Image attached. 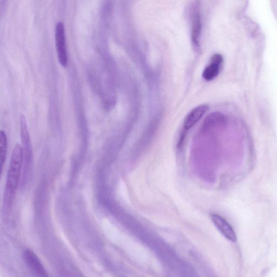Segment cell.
<instances>
[{
	"instance_id": "6da1fadb",
	"label": "cell",
	"mask_w": 277,
	"mask_h": 277,
	"mask_svg": "<svg viewBox=\"0 0 277 277\" xmlns=\"http://www.w3.org/2000/svg\"><path fill=\"white\" fill-rule=\"evenodd\" d=\"M22 165V148L21 146L18 144L13 150L7 173L3 201V206L6 210H10L12 208L18 188L20 185Z\"/></svg>"
},
{
	"instance_id": "7a4b0ae2",
	"label": "cell",
	"mask_w": 277,
	"mask_h": 277,
	"mask_svg": "<svg viewBox=\"0 0 277 277\" xmlns=\"http://www.w3.org/2000/svg\"><path fill=\"white\" fill-rule=\"evenodd\" d=\"M20 136L23 153V165L20 187L25 188L31 181L33 172V148L25 116L20 118Z\"/></svg>"
},
{
	"instance_id": "3957f363",
	"label": "cell",
	"mask_w": 277,
	"mask_h": 277,
	"mask_svg": "<svg viewBox=\"0 0 277 277\" xmlns=\"http://www.w3.org/2000/svg\"><path fill=\"white\" fill-rule=\"evenodd\" d=\"M55 45L58 60L63 67L68 65V55L66 45L65 31L64 24L57 22L55 30Z\"/></svg>"
},
{
	"instance_id": "277c9868",
	"label": "cell",
	"mask_w": 277,
	"mask_h": 277,
	"mask_svg": "<svg viewBox=\"0 0 277 277\" xmlns=\"http://www.w3.org/2000/svg\"><path fill=\"white\" fill-rule=\"evenodd\" d=\"M23 259L26 264L34 273L39 277H48L44 266L35 252L30 249L23 253Z\"/></svg>"
},
{
	"instance_id": "5b68a950",
	"label": "cell",
	"mask_w": 277,
	"mask_h": 277,
	"mask_svg": "<svg viewBox=\"0 0 277 277\" xmlns=\"http://www.w3.org/2000/svg\"><path fill=\"white\" fill-rule=\"evenodd\" d=\"M211 218L213 224L223 237L232 242L237 241L236 232L225 219L217 215V214H212Z\"/></svg>"
},
{
	"instance_id": "8992f818",
	"label": "cell",
	"mask_w": 277,
	"mask_h": 277,
	"mask_svg": "<svg viewBox=\"0 0 277 277\" xmlns=\"http://www.w3.org/2000/svg\"><path fill=\"white\" fill-rule=\"evenodd\" d=\"M223 61V58L220 54L214 55L209 64L204 69L203 77L206 81H211L220 74L221 67Z\"/></svg>"
},
{
	"instance_id": "52a82bcc",
	"label": "cell",
	"mask_w": 277,
	"mask_h": 277,
	"mask_svg": "<svg viewBox=\"0 0 277 277\" xmlns=\"http://www.w3.org/2000/svg\"><path fill=\"white\" fill-rule=\"evenodd\" d=\"M208 110L207 105H199L193 109L186 116L184 121V129L185 130L191 129L195 125Z\"/></svg>"
},
{
	"instance_id": "ba28073f",
	"label": "cell",
	"mask_w": 277,
	"mask_h": 277,
	"mask_svg": "<svg viewBox=\"0 0 277 277\" xmlns=\"http://www.w3.org/2000/svg\"><path fill=\"white\" fill-rule=\"evenodd\" d=\"M202 23L200 14L197 11H194L192 17V40L193 46L199 48V40L201 36Z\"/></svg>"
},
{
	"instance_id": "9c48e42d",
	"label": "cell",
	"mask_w": 277,
	"mask_h": 277,
	"mask_svg": "<svg viewBox=\"0 0 277 277\" xmlns=\"http://www.w3.org/2000/svg\"><path fill=\"white\" fill-rule=\"evenodd\" d=\"M7 137L5 132L1 130L0 133V166L2 172L5 163L7 152Z\"/></svg>"
}]
</instances>
